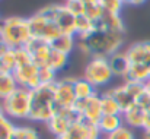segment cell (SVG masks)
<instances>
[{"label": "cell", "instance_id": "6da1fadb", "mask_svg": "<svg viewBox=\"0 0 150 139\" xmlns=\"http://www.w3.org/2000/svg\"><path fill=\"white\" fill-rule=\"evenodd\" d=\"M125 41V32L106 31L96 28L89 37L77 40V47L83 54L91 57H111L112 54L121 51Z\"/></svg>", "mask_w": 150, "mask_h": 139}, {"label": "cell", "instance_id": "7a4b0ae2", "mask_svg": "<svg viewBox=\"0 0 150 139\" xmlns=\"http://www.w3.org/2000/svg\"><path fill=\"white\" fill-rule=\"evenodd\" d=\"M55 111V82L42 84L31 91V111L28 120L45 125Z\"/></svg>", "mask_w": 150, "mask_h": 139}, {"label": "cell", "instance_id": "3957f363", "mask_svg": "<svg viewBox=\"0 0 150 139\" xmlns=\"http://www.w3.org/2000/svg\"><path fill=\"white\" fill-rule=\"evenodd\" d=\"M0 34L9 48H22L32 38L28 18L7 16L0 21Z\"/></svg>", "mask_w": 150, "mask_h": 139}, {"label": "cell", "instance_id": "277c9868", "mask_svg": "<svg viewBox=\"0 0 150 139\" xmlns=\"http://www.w3.org/2000/svg\"><path fill=\"white\" fill-rule=\"evenodd\" d=\"M1 105L9 119L28 120L31 111V91L19 87L12 95L1 101Z\"/></svg>", "mask_w": 150, "mask_h": 139}, {"label": "cell", "instance_id": "5b68a950", "mask_svg": "<svg viewBox=\"0 0 150 139\" xmlns=\"http://www.w3.org/2000/svg\"><path fill=\"white\" fill-rule=\"evenodd\" d=\"M83 78L98 90L102 87H106L115 76L111 70V66L106 57H91V60L85 66Z\"/></svg>", "mask_w": 150, "mask_h": 139}, {"label": "cell", "instance_id": "8992f818", "mask_svg": "<svg viewBox=\"0 0 150 139\" xmlns=\"http://www.w3.org/2000/svg\"><path fill=\"white\" fill-rule=\"evenodd\" d=\"M42 15L50 18L51 21L60 28L63 34H73L76 27V15L66 6V3H52L40 9Z\"/></svg>", "mask_w": 150, "mask_h": 139}, {"label": "cell", "instance_id": "52a82bcc", "mask_svg": "<svg viewBox=\"0 0 150 139\" xmlns=\"http://www.w3.org/2000/svg\"><path fill=\"white\" fill-rule=\"evenodd\" d=\"M28 24H29V29H31L32 38L45 41L48 44L54 38H57L60 34H63L60 31V28L51 21L50 18L42 15L40 10L28 18Z\"/></svg>", "mask_w": 150, "mask_h": 139}, {"label": "cell", "instance_id": "ba28073f", "mask_svg": "<svg viewBox=\"0 0 150 139\" xmlns=\"http://www.w3.org/2000/svg\"><path fill=\"white\" fill-rule=\"evenodd\" d=\"M144 91H146L144 84H139V82H124L122 85H118V87L108 90V92L120 104L122 113L127 111L128 108H131L137 102L139 97Z\"/></svg>", "mask_w": 150, "mask_h": 139}, {"label": "cell", "instance_id": "9c48e42d", "mask_svg": "<svg viewBox=\"0 0 150 139\" xmlns=\"http://www.w3.org/2000/svg\"><path fill=\"white\" fill-rule=\"evenodd\" d=\"M77 119L79 116L74 111V108H58L52 114V117L45 123V126H47V130L55 139L66 135Z\"/></svg>", "mask_w": 150, "mask_h": 139}, {"label": "cell", "instance_id": "30bf717a", "mask_svg": "<svg viewBox=\"0 0 150 139\" xmlns=\"http://www.w3.org/2000/svg\"><path fill=\"white\" fill-rule=\"evenodd\" d=\"M74 81L73 76H64L55 82V105L58 108H74L77 98L74 94Z\"/></svg>", "mask_w": 150, "mask_h": 139}, {"label": "cell", "instance_id": "8fae6325", "mask_svg": "<svg viewBox=\"0 0 150 139\" xmlns=\"http://www.w3.org/2000/svg\"><path fill=\"white\" fill-rule=\"evenodd\" d=\"M74 111L77 113L79 119H83L86 122L98 125L99 119L103 116L102 105H100V94L96 92L95 95H92L86 100H79L74 105Z\"/></svg>", "mask_w": 150, "mask_h": 139}, {"label": "cell", "instance_id": "7c38bea8", "mask_svg": "<svg viewBox=\"0 0 150 139\" xmlns=\"http://www.w3.org/2000/svg\"><path fill=\"white\" fill-rule=\"evenodd\" d=\"M13 76L21 88H25L28 91H32L41 85L40 79V67L34 63H28L23 66H19L13 70Z\"/></svg>", "mask_w": 150, "mask_h": 139}, {"label": "cell", "instance_id": "4fadbf2b", "mask_svg": "<svg viewBox=\"0 0 150 139\" xmlns=\"http://www.w3.org/2000/svg\"><path fill=\"white\" fill-rule=\"evenodd\" d=\"M55 139H103L96 123L86 122L83 119H77L69 132Z\"/></svg>", "mask_w": 150, "mask_h": 139}, {"label": "cell", "instance_id": "5bb4252c", "mask_svg": "<svg viewBox=\"0 0 150 139\" xmlns=\"http://www.w3.org/2000/svg\"><path fill=\"white\" fill-rule=\"evenodd\" d=\"M25 48L28 50L34 64H37L40 69L48 66V60H50V56L52 53V48L48 43L37 40V38H31L28 41V44L25 46Z\"/></svg>", "mask_w": 150, "mask_h": 139}, {"label": "cell", "instance_id": "9a60e30c", "mask_svg": "<svg viewBox=\"0 0 150 139\" xmlns=\"http://www.w3.org/2000/svg\"><path fill=\"white\" fill-rule=\"evenodd\" d=\"M130 64H150V41L133 43L125 50Z\"/></svg>", "mask_w": 150, "mask_h": 139}, {"label": "cell", "instance_id": "2e32d148", "mask_svg": "<svg viewBox=\"0 0 150 139\" xmlns=\"http://www.w3.org/2000/svg\"><path fill=\"white\" fill-rule=\"evenodd\" d=\"M146 117H147L146 108L139 105V104H134L131 108H128L127 111L122 113L124 125L131 128V129H144Z\"/></svg>", "mask_w": 150, "mask_h": 139}, {"label": "cell", "instance_id": "e0dca14e", "mask_svg": "<svg viewBox=\"0 0 150 139\" xmlns=\"http://www.w3.org/2000/svg\"><path fill=\"white\" fill-rule=\"evenodd\" d=\"M108 62H109V66H111V70L114 73V76L117 78H122L127 75L128 69H130V60H128V56L125 51H118L115 54H112L111 57H108Z\"/></svg>", "mask_w": 150, "mask_h": 139}, {"label": "cell", "instance_id": "ac0fdd59", "mask_svg": "<svg viewBox=\"0 0 150 139\" xmlns=\"http://www.w3.org/2000/svg\"><path fill=\"white\" fill-rule=\"evenodd\" d=\"M121 126H124L122 114H103L99 119V122H98V128H99L103 138L111 135V133H114Z\"/></svg>", "mask_w": 150, "mask_h": 139}, {"label": "cell", "instance_id": "d6986e66", "mask_svg": "<svg viewBox=\"0 0 150 139\" xmlns=\"http://www.w3.org/2000/svg\"><path fill=\"white\" fill-rule=\"evenodd\" d=\"M96 28L106 29V31H120L125 32V25L121 18V15H114V13H103V16L96 22Z\"/></svg>", "mask_w": 150, "mask_h": 139}, {"label": "cell", "instance_id": "ffe728a7", "mask_svg": "<svg viewBox=\"0 0 150 139\" xmlns=\"http://www.w3.org/2000/svg\"><path fill=\"white\" fill-rule=\"evenodd\" d=\"M51 48L57 50V51H61L64 54H71L73 50L77 47V38L76 35L73 34H60L57 38H54L50 43Z\"/></svg>", "mask_w": 150, "mask_h": 139}, {"label": "cell", "instance_id": "44dd1931", "mask_svg": "<svg viewBox=\"0 0 150 139\" xmlns=\"http://www.w3.org/2000/svg\"><path fill=\"white\" fill-rule=\"evenodd\" d=\"M96 31V22L88 18L86 15L76 16V27H74V35L77 40L89 37L92 32Z\"/></svg>", "mask_w": 150, "mask_h": 139}, {"label": "cell", "instance_id": "7402d4cb", "mask_svg": "<svg viewBox=\"0 0 150 139\" xmlns=\"http://www.w3.org/2000/svg\"><path fill=\"white\" fill-rule=\"evenodd\" d=\"M146 81H149V67L146 64H130V69L124 76V82L144 84Z\"/></svg>", "mask_w": 150, "mask_h": 139}, {"label": "cell", "instance_id": "603a6c76", "mask_svg": "<svg viewBox=\"0 0 150 139\" xmlns=\"http://www.w3.org/2000/svg\"><path fill=\"white\" fill-rule=\"evenodd\" d=\"M18 88H19V85H18L13 73L3 72L0 75V101L6 100L9 95H12Z\"/></svg>", "mask_w": 150, "mask_h": 139}, {"label": "cell", "instance_id": "cb8c5ba5", "mask_svg": "<svg viewBox=\"0 0 150 139\" xmlns=\"http://www.w3.org/2000/svg\"><path fill=\"white\" fill-rule=\"evenodd\" d=\"M96 92H98L96 88L91 82H88L85 78H76V81H74V94H76L77 101L79 100H86V98L95 95Z\"/></svg>", "mask_w": 150, "mask_h": 139}, {"label": "cell", "instance_id": "d4e9b609", "mask_svg": "<svg viewBox=\"0 0 150 139\" xmlns=\"http://www.w3.org/2000/svg\"><path fill=\"white\" fill-rule=\"evenodd\" d=\"M100 105H102L103 114H122L120 104L115 101V98L108 91L100 94Z\"/></svg>", "mask_w": 150, "mask_h": 139}, {"label": "cell", "instance_id": "484cf974", "mask_svg": "<svg viewBox=\"0 0 150 139\" xmlns=\"http://www.w3.org/2000/svg\"><path fill=\"white\" fill-rule=\"evenodd\" d=\"M69 59H70L69 54H64V53L57 51V50L52 48V53H51V56H50V60H48V66L47 67L51 69V70H54L55 73H58L60 70H63L69 64Z\"/></svg>", "mask_w": 150, "mask_h": 139}, {"label": "cell", "instance_id": "4316f807", "mask_svg": "<svg viewBox=\"0 0 150 139\" xmlns=\"http://www.w3.org/2000/svg\"><path fill=\"white\" fill-rule=\"evenodd\" d=\"M9 139H40V135L31 126H16Z\"/></svg>", "mask_w": 150, "mask_h": 139}, {"label": "cell", "instance_id": "83f0119b", "mask_svg": "<svg viewBox=\"0 0 150 139\" xmlns=\"http://www.w3.org/2000/svg\"><path fill=\"white\" fill-rule=\"evenodd\" d=\"M98 3L103 9V12L114 15H121V10L125 6V0H98Z\"/></svg>", "mask_w": 150, "mask_h": 139}, {"label": "cell", "instance_id": "f1b7e54d", "mask_svg": "<svg viewBox=\"0 0 150 139\" xmlns=\"http://www.w3.org/2000/svg\"><path fill=\"white\" fill-rule=\"evenodd\" d=\"M103 9L100 7V4L98 3V0L96 1H91V3H85V12H83V15H86L88 18H91L92 21H95V22H98L100 18L103 16Z\"/></svg>", "mask_w": 150, "mask_h": 139}, {"label": "cell", "instance_id": "f546056e", "mask_svg": "<svg viewBox=\"0 0 150 139\" xmlns=\"http://www.w3.org/2000/svg\"><path fill=\"white\" fill-rule=\"evenodd\" d=\"M1 64H3V72L13 73L16 69V56H15V48H7L6 53L1 56Z\"/></svg>", "mask_w": 150, "mask_h": 139}, {"label": "cell", "instance_id": "4dcf8cb0", "mask_svg": "<svg viewBox=\"0 0 150 139\" xmlns=\"http://www.w3.org/2000/svg\"><path fill=\"white\" fill-rule=\"evenodd\" d=\"M15 125L12 122V119H9L7 116L0 119V139H9L12 136L13 130H15Z\"/></svg>", "mask_w": 150, "mask_h": 139}, {"label": "cell", "instance_id": "1f68e13d", "mask_svg": "<svg viewBox=\"0 0 150 139\" xmlns=\"http://www.w3.org/2000/svg\"><path fill=\"white\" fill-rule=\"evenodd\" d=\"M103 139H136V135H134V132H133L131 128H128V126L124 125L118 130H115L114 133L105 136Z\"/></svg>", "mask_w": 150, "mask_h": 139}, {"label": "cell", "instance_id": "d6a6232c", "mask_svg": "<svg viewBox=\"0 0 150 139\" xmlns=\"http://www.w3.org/2000/svg\"><path fill=\"white\" fill-rule=\"evenodd\" d=\"M40 79H41V85L42 84H54V82H57V73L48 67H41Z\"/></svg>", "mask_w": 150, "mask_h": 139}, {"label": "cell", "instance_id": "836d02e7", "mask_svg": "<svg viewBox=\"0 0 150 139\" xmlns=\"http://www.w3.org/2000/svg\"><path fill=\"white\" fill-rule=\"evenodd\" d=\"M64 3H66V6H67L76 16L83 15V12H85V3H83L82 0H67V1H64Z\"/></svg>", "mask_w": 150, "mask_h": 139}, {"label": "cell", "instance_id": "e575fe53", "mask_svg": "<svg viewBox=\"0 0 150 139\" xmlns=\"http://www.w3.org/2000/svg\"><path fill=\"white\" fill-rule=\"evenodd\" d=\"M147 0H125V4H130V6H140L143 3H146Z\"/></svg>", "mask_w": 150, "mask_h": 139}, {"label": "cell", "instance_id": "d590c367", "mask_svg": "<svg viewBox=\"0 0 150 139\" xmlns=\"http://www.w3.org/2000/svg\"><path fill=\"white\" fill-rule=\"evenodd\" d=\"M7 48H9V47L3 43V37H1V34H0V56H3V54L6 53V50H7Z\"/></svg>", "mask_w": 150, "mask_h": 139}, {"label": "cell", "instance_id": "8d00e7d4", "mask_svg": "<svg viewBox=\"0 0 150 139\" xmlns=\"http://www.w3.org/2000/svg\"><path fill=\"white\" fill-rule=\"evenodd\" d=\"M144 90H146V92H147V94L150 95V79L144 82Z\"/></svg>", "mask_w": 150, "mask_h": 139}, {"label": "cell", "instance_id": "74e56055", "mask_svg": "<svg viewBox=\"0 0 150 139\" xmlns=\"http://www.w3.org/2000/svg\"><path fill=\"white\" fill-rule=\"evenodd\" d=\"M144 139H150V129H144Z\"/></svg>", "mask_w": 150, "mask_h": 139}, {"label": "cell", "instance_id": "f35d334b", "mask_svg": "<svg viewBox=\"0 0 150 139\" xmlns=\"http://www.w3.org/2000/svg\"><path fill=\"white\" fill-rule=\"evenodd\" d=\"M3 73V64H1V56H0V75Z\"/></svg>", "mask_w": 150, "mask_h": 139}, {"label": "cell", "instance_id": "ab89813d", "mask_svg": "<svg viewBox=\"0 0 150 139\" xmlns=\"http://www.w3.org/2000/svg\"><path fill=\"white\" fill-rule=\"evenodd\" d=\"M147 67H149V79H150V64L147 66Z\"/></svg>", "mask_w": 150, "mask_h": 139}, {"label": "cell", "instance_id": "60d3db41", "mask_svg": "<svg viewBox=\"0 0 150 139\" xmlns=\"http://www.w3.org/2000/svg\"><path fill=\"white\" fill-rule=\"evenodd\" d=\"M64 1H67V0H64Z\"/></svg>", "mask_w": 150, "mask_h": 139}, {"label": "cell", "instance_id": "b9f144b4", "mask_svg": "<svg viewBox=\"0 0 150 139\" xmlns=\"http://www.w3.org/2000/svg\"><path fill=\"white\" fill-rule=\"evenodd\" d=\"M0 21H1V18H0Z\"/></svg>", "mask_w": 150, "mask_h": 139}]
</instances>
